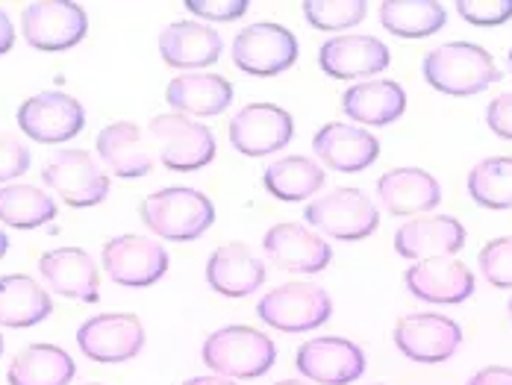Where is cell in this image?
I'll return each instance as SVG.
<instances>
[{
	"instance_id": "6da1fadb",
	"label": "cell",
	"mask_w": 512,
	"mask_h": 385,
	"mask_svg": "<svg viewBox=\"0 0 512 385\" xmlns=\"http://www.w3.org/2000/svg\"><path fill=\"white\" fill-rule=\"evenodd\" d=\"M424 80L430 89L451 97H471L486 92L501 80L492 53L471 42H448L424 56Z\"/></svg>"
},
{
	"instance_id": "7a4b0ae2",
	"label": "cell",
	"mask_w": 512,
	"mask_h": 385,
	"mask_svg": "<svg viewBox=\"0 0 512 385\" xmlns=\"http://www.w3.org/2000/svg\"><path fill=\"white\" fill-rule=\"evenodd\" d=\"M142 224L156 233L159 239L168 241H192L201 239L206 230L215 224V206L204 192L171 186L148 194L142 200Z\"/></svg>"
},
{
	"instance_id": "3957f363",
	"label": "cell",
	"mask_w": 512,
	"mask_h": 385,
	"mask_svg": "<svg viewBox=\"0 0 512 385\" xmlns=\"http://www.w3.org/2000/svg\"><path fill=\"white\" fill-rule=\"evenodd\" d=\"M204 365L227 380H256L274 368L277 347L254 327H221L204 341Z\"/></svg>"
},
{
	"instance_id": "277c9868",
	"label": "cell",
	"mask_w": 512,
	"mask_h": 385,
	"mask_svg": "<svg viewBox=\"0 0 512 385\" xmlns=\"http://www.w3.org/2000/svg\"><path fill=\"white\" fill-rule=\"evenodd\" d=\"M262 324L280 333H307L330 321L333 300L330 294L309 283H283L271 289L256 306Z\"/></svg>"
},
{
	"instance_id": "5b68a950",
	"label": "cell",
	"mask_w": 512,
	"mask_h": 385,
	"mask_svg": "<svg viewBox=\"0 0 512 385\" xmlns=\"http://www.w3.org/2000/svg\"><path fill=\"white\" fill-rule=\"evenodd\" d=\"M151 139L159 147V159L168 171H201L215 159V136L204 124L180 112H165L151 121Z\"/></svg>"
},
{
	"instance_id": "8992f818",
	"label": "cell",
	"mask_w": 512,
	"mask_h": 385,
	"mask_svg": "<svg viewBox=\"0 0 512 385\" xmlns=\"http://www.w3.org/2000/svg\"><path fill=\"white\" fill-rule=\"evenodd\" d=\"M307 224L324 236L339 241L368 239L380 227V212L374 200L359 189H333L307 206Z\"/></svg>"
},
{
	"instance_id": "52a82bcc",
	"label": "cell",
	"mask_w": 512,
	"mask_h": 385,
	"mask_svg": "<svg viewBox=\"0 0 512 385\" xmlns=\"http://www.w3.org/2000/svg\"><path fill=\"white\" fill-rule=\"evenodd\" d=\"M21 33L30 48L59 53L86 39L89 15L71 0H39L21 12Z\"/></svg>"
},
{
	"instance_id": "ba28073f",
	"label": "cell",
	"mask_w": 512,
	"mask_h": 385,
	"mask_svg": "<svg viewBox=\"0 0 512 385\" xmlns=\"http://www.w3.org/2000/svg\"><path fill=\"white\" fill-rule=\"evenodd\" d=\"M298 59V39L289 27L274 21H259L245 27L233 42V62L251 77H277L289 71Z\"/></svg>"
},
{
	"instance_id": "9c48e42d",
	"label": "cell",
	"mask_w": 512,
	"mask_h": 385,
	"mask_svg": "<svg viewBox=\"0 0 512 385\" xmlns=\"http://www.w3.org/2000/svg\"><path fill=\"white\" fill-rule=\"evenodd\" d=\"M18 130L39 145H62L80 136L86 112L80 100L65 92H42L18 106Z\"/></svg>"
},
{
	"instance_id": "30bf717a",
	"label": "cell",
	"mask_w": 512,
	"mask_h": 385,
	"mask_svg": "<svg viewBox=\"0 0 512 385\" xmlns=\"http://www.w3.org/2000/svg\"><path fill=\"white\" fill-rule=\"evenodd\" d=\"M42 180L51 192L59 194V200L74 209L98 206L109 194V177L86 150H59L42 168Z\"/></svg>"
},
{
	"instance_id": "8fae6325",
	"label": "cell",
	"mask_w": 512,
	"mask_h": 385,
	"mask_svg": "<svg viewBox=\"0 0 512 385\" xmlns=\"http://www.w3.org/2000/svg\"><path fill=\"white\" fill-rule=\"evenodd\" d=\"M103 271L112 283L127 289L154 286L168 271V253L154 239L145 236H118L103 244Z\"/></svg>"
},
{
	"instance_id": "7c38bea8",
	"label": "cell",
	"mask_w": 512,
	"mask_h": 385,
	"mask_svg": "<svg viewBox=\"0 0 512 385\" xmlns=\"http://www.w3.org/2000/svg\"><path fill=\"white\" fill-rule=\"evenodd\" d=\"M230 145L242 156H268L292 142L295 121L283 106L274 103H251L239 109L230 121Z\"/></svg>"
},
{
	"instance_id": "4fadbf2b",
	"label": "cell",
	"mask_w": 512,
	"mask_h": 385,
	"mask_svg": "<svg viewBox=\"0 0 512 385\" xmlns=\"http://www.w3.org/2000/svg\"><path fill=\"white\" fill-rule=\"evenodd\" d=\"M77 347L101 365L130 362L145 347V327L136 315H95L77 330Z\"/></svg>"
},
{
	"instance_id": "5bb4252c",
	"label": "cell",
	"mask_w": 512,
	"mask_h": 385,
	"mask_svg": "<svg viewBox=\"0 0 512 385\" xmlns=\"http://www.w3.org/2000/svg\"><path fill=\"white\" fill-rule=\"evenodd\" d=\"M295 365L312 383L348 385L365 374V353L348 338H312L298 347Z\"/></svg>"
},
{
	"instance_id": "9a60e30c",
	"label": "cell",
	"mask_w": 512,
	"mask_h": 385,
	"mask_svg": "<svg viewBox=\"0 0 512 385\" xmlns=\"http://www.w3.org/2000/svg\"><path fill=\"white\" fill-rule=\"evenodd\" d=\"M460 344V324L445 315H407L395 324V347L421 365H439L451 359Z\"/></svg>"
},
{
	"instance_id": "2e32d148",
	"label": "cell",
	"mask_w": 512,
	"mask_h": 385,
	"mask_svg": "<svg viewBox=\"0 0 512 385\" xmlns=\"http://www.w3.org/2000/svg\"><path fill=\"white\" fill-rule=\"evenodd\" d=\"M262 250L271 262L292 274H318L333 259V247L327 241L315 236L304 224L292 221L274 224L262 239Z\"/></svg>"
},
{
	"instance_id": "e0dca14e",
	"label": "cell",
	"mask_w": 512,
	"mask_h": 385,
	"mask_svg": "<svg viewBox=\"0 0 512 385\" xmlns=\"http://www.w3.org/2000/svg\"><path fill=\"white\" fill-rule=\"evenodd\" d=\"M318 65L333 80H362L389 68V48L374 36H333L318 50Z\"/></svg>"
},
{
	"instance_id": "ac0fdd59",
	"label": "cell",
	"mask_w": 512,
	"mask_h": 385,
	"mask_svg": "<svg viewBox=\"0 0 512 385\" xmlns=\"http://www.w3.org/2000/svg\"><path fill=\"white\" fill-rule=\"evenodd\" d=\"M404 280L412 297L424 303L454 306V303H465L474 294V274L451 256L415 262Z\"/></svg>"
},
{
	"instance_id": "d6986e66",
	"label": "cell",
	"mask_w": 512,
	"mask_h": 385,
	"mask_svg": "<svg viewBox=\"0 0 512 385\" xmlns=\"http://www.w3.org/2000/svg\"><path fill=\"white\" fill-rule=\"evenodd\" d=\"M265 262L242 241L221 244L206 262V283L221 297H248L265 283Z\"/></svg>"
},
{
	"instance_id": "ffe728a7",
	"label": "cell",
	"mask_w": 512,
	"mask_h": 385,
	"mask_svg": "<svg viewBox=\"0 0 512 385\" xmlns=\"http://www.w3.org/2000/svg\"><path fill=\"white\" fill-rule=\"evenodd\" d=\"M312 150L327 168L342 174H357L377 162L380 142L377 136L359 130L354 124H324L312 139Z\"/></svg>"
},
{
	"instance_id": "44dd1931",
	"label": "cell",
	"mask_w": 512,
	"mask_h": 385,
	"mask_svg": "<svg viewBox=\"0 0 512 385\" xmlns=\"http://www.w3.org/2000/svg\"><path fill=\"white\" fill-rule=\"evenodd\" d=\"M465 244V227L451 215H424L395 233V253L404 259H439L454 256Z\"/></svg>"
},
{
	"instance_id": "7402d4cb",
	"label": "cell",
	"mask_w": 512,
	"mask_h": 385,
	"mask_svg": "<svg viewBox=\"0 0 512 385\" xmlns=\"http://www.w3.org/2000/svg\"><path fill=\"white\" fill-rule=\"evenodd\" d=\"M39 271L45 283L62 297L83 300V303H95L101 297L98 294L101 274L95 268V259L80 247H56L51 253H45L39 259Z\"/></svg>"
},
{
	"instance_id": "603a6c76",
	"label": "cell",
	"mask_w": 512,
	"mask_h": 385,
	"mask_svg": "<svg viewBox=\"0 0 512 385\" xmlns=\"http://www.w3.org/2000/svg\"><path fill=\"white\" fill-rule=\"evenodd\" d=\"M377 197L392 215H421L439 206L442 186L424 168H392L377 180Z\"/></svg>"
},
{
	"instance_id": "cb8c5ba5",
	"label": "cell",
	"mask_w": 512,
	"mask_h": 385,
	"mask_svg": "<svg viewBox=\"0 0 512 385\" xmlns=\"http://www.w3.org/2000/svg\"><path fill=\"white\" fill-rule=\"evenodd\" d=\"M221 36L198 21H174L159 33V53L171 68H206L221 56Z\"/></svg>"
},
{
	"instance_id": "d4e9b609",
	"label": "cell",
	"mask_w": 512,
	"mask_h": 385,
	"mask_svg": "<svg viewBox=\"0 0 512 385\" xmlns=\"http://www.w3.org/2000/svg\"><path fill=\"white\" fill-rule=\"evenodd\" d=\"M342 109L357 124L386 127V124H395L407 112V92L395 80L357 83L342 95Z\"/></svg>"
},
{
	"instance_id": "484cf974",
	"label": "cell",
	"mask_w": 512,
	"mask_h": 385,
	"mask_svg": "<svg viewBox=\"0 0 512 385\" xmlns=\"http://www.w3.org/2000/svg\"><path fill=\"white\" fill-rule=\"evenodd\" d=\"M98 153L112 168V174L121 180L148 177L154 168V159H151V150H148L142 130L130 121H115V124L103 127L98 136Z\"/></svg>"
},
{
	"instance_id": "4316f807",
	"label": "cell",
	"mask_w": 512,
	"mask_h": 385,
	"mask_svg": "<svg viewBox=\"0 0 512 385\" xmlns=\"http://www.w3.org/2000/svg\"><path fill=\"white\" fill-rule=\"evenodd\" d=\"M165 100L180 115H221L233 103V86L221 74H183L168 83Z\"/></svg>"
},
{
	"instance_id": "83f0119b",
	"label": "cell",
	"mask_w": 512,
	"mask_h": 385,
	"mask_svg": "<svg viewBox=\"0 0 512 385\" xmlns=\"http://www.w3.org/2000/svg\"><path fill=\"white\" fill-rule=\"evenodd\" d=\"M53 312V300L33 277L9 274L0 280V327L24 330L42 324Z\"/></svg>"
},
{
	"instance_id": "f1b7e54d",
	"label": "cell",
	"mask_w": 512,
	"mask_h": 385,
	"mask_svg": "<svg viewBox=\"0 0 512 385\" xmlns=\"http://www.w3.org/2000/svg\"><path fill=\"white\" fill-rule=\"evenodd\" d=\"M77 374L74 359L56 344H30L24 347L12 365L6 380L9 385H68Z\"/></svg>"
},
{
	"instance_id": "f546056e",
	"label": "cell",
	"mask_w": 512,
	"mask_h": 385,
	"mask_svg": "<svg viewBox=\"0 0 512 385\" xmlns=\"http://www.w3.org/2000/svg\"><path fill=\"white\" fill-rule=\"evenodd\" d=\"M448 12L436 0H386L380 3V24L398 39H427L439 33Z\"/></svg>"
},
{
	"instance_id": "4dcf8cb0",
	"label": "cell",
	"mask_w": 512,
	"mask_h": 385,
	"mask_svg": "<svg viewBox=\"0 0 512 385\" xmlns=\"http://www.w3.org/2000/svg\"><path fill=\"white\" fill-rule=\"evenodd\" d=\"M262 183L271 197L283 203H301L324 186V171L307 156H283L271 162L262 174Z\"/></svg>"
},
{
	"instance_id": "1f68e13d",
	"label": "cell",
	"mask_w": 512,
	"mask_h": 385,
	"mask_svg": "<svg viewBox=\"0 0 512 385\" xmlns=\"http://www.w3.org/2000/svg\"><path fill=\"white\" fill-rule=\"evenodd\" d=\"M56 218V203L39 186H3L0 189V224L15 230H36Z\"/></svg>"
},
{
	"instance_id": "d6a6232c",
	"label": "cell",
	"mask_w": 512,
	"mask_h": 385,
	"mask_svg": "<svg viewBox=\"0 0 512 385\" xmlns=\"http://www.w3.org/2000/svg\"><path fill=\"white\" fill-rule=\"evenodd\" d=\"M468 194L483 209H512V159L492 156L471 168Z\"/></svg>"
},
{
	"instance_id": "836d02e7",
	"label": "cell",
	"mask_w": 512,
	"mask_h": 385,
	"mask_svg": "<svg viewBox=\"0 0 512 385\" xmlns=\"http://www.w3.org/2000/svg\"><path fill=\"white\" fill-rule=\"evenodd\" d=\"M368 6L362 0H307L304 3V18L315 30L324 33H339L351 30L365 21Z\"/></svg>"
},
{
	"instance_id": "e575fe53",
	"label": "cell",
	"mask_w": 512,
	"mask_h": 385,
	"mask_svg": "<svg viewBox=\"0 0 512 385\" xmlns=\"http://www.w3.org/2000/svg\"><path fill=\"white\" fill-rule=\"evenodd\" d=\"M480 274L498 289H512V239H492L480 250Z\"/></svg>"
},
{
	"instance_id": "d590c367",
	"label": "cell",
	"mask_w": 512,
	"mask_h": 385,
	"mask_svg": "<svg viewBox=\"0 0 512 385\" xmlns=\"http://www.w3.org/2000/svg\"><path fill=\"white\" fill-rule=\"evenodd\" d=\"M457 12L474 27H498L512 18V0H460Z\"/></svg>"
},
{
	"instance_id": "8d00e7d4",
	"label": "cell",
	"mask_w": 512,
	"mask_h": 385,
	"mask_svg": "<svg viewBox=\"0 0 512 385\" xmlns=\"http://www.w3.org/2000/svg\"><path fill=\"white\" fill-rule=\"evenodd\" d=\"M30 168V150L15 136H0V183H9Z\"/></svg>"
},
{
	"instance_id": "74e56055",
	"label": "cell",
	"mask_w": 512,
	"mask_h": 385,
	"mask_svg": "<svg viewBox=\"0 0 512 385\" xmlns=\"http://www.w3.org/2000/svg\"><path fill=\"white\" fill-rule=\"evenodd\" d=\"M186 9L206 21H236L248 12L245 0H186Z\"/></svg>"
},
{
	"instance_id": "f35d334b",
	"label": "cell",
	"mask_w": 512,
	"mask_h": 385,
	"mask_svg": "<svg viewBox=\"0 0 512 385\" xmlns=\"http://www.w3.org/2000/svg\"><path fill=\"white\" fill-rule=\"evenodd\" d=\"M486 124L498 139L512 142V92L498 95L486 109Z\"/></svg>"
},
{
	"instance_id": "ab89813d",
	"label": "cell",
	"mask_w": 512,
	"mask_h": 385,
	"mask_svg": "<svg viewBox=\"0 0 512 385\" xmlns=\"http://www.w3.org/2000/svg\"><path fill=\"white\" fill-rule=\"evenodd\" d=\"M468 385H512V368H504V365L483 368L468 380Z\"/></svg>"
},
{
	"instance_id": "60d3db41",
	"label": "cell",
	"mask_w": 512,
	"mask_h": 385,
	"mask_svg": "<svg viewBox=\"0 0 512 385\" xmlns=\"http://www.w3.org/2000/svg\"><path fill=\"white\" fill-rule=\"evenodd\" d=\"M12 45H15V27H12L9 15L0 9V56H3L6 50H12Z\"/></svg>"
},
{
	"instance_id": "b9f144b4",
	"label": "cell",
	"mask_w": 512,
	"mask_h": 385,
	"mask_svg": "<svg viewBox=\"0 0 512 385\" xmlns=\"http://www.w3.org/2000/svg\"><path fill=\"white\" fill-rule=\"evenodd\" d=\"M183 385H236V380H227V377L212 374V377H192V380H186Z\"/></svg>"
},
{
	"instance_id": "7bdbcfd3",
	"label": "cell",
	"mask_w": 512,
	"mask_h": 385,
	"mask_svg": "<svg viewBox=\"0 0 512 385\" xmlns=\"http://www.w3.org/2000/svg\"><path fill=\"white\" fill-rule=\"evenodd\" d=\"M6 250H9V239H6V233L0 230V259L6 256Z\"/></svg>"
},
{
	"instance_id": "ee69618b",
	"label": "cell",
	"mask_w": 512,
	"mask_h": 385,
	"mask_svg": "<svg viewBox=\"0 0 512 385\" xmlns=\"http://www.w3.org/2000/svg\"><path fill=\"white\" fill-rule=\"evenodd\" d=\"M277 385H309V383H304V380H283V383H277Z\"/></svg>"
},
{
	"instance_id": "f6af8a7d",
	"label": "cell",
	"mask_w": 512,
	"mask_h": 385,
	"mask_svg": "<svg viewBox=\"0 0 512 385\" xmlns=\"http://www.w3.org/2000/svg\"><path fill=\"white\" fill-rule=\"evenodd\" d=\"M507 68H510V77H512V50H510V56H507Z\"/></svg>"
},
{
	"instance_id": "bcb514c9",
	"label": "cell",
	"mask_w": 512,
	"mask_h": 385,
	"mask_svg": "<svg viewBox=\"0 0 512 385\" xmlns=\"http://www.w3.org/2000/svg\"><path fill=\"white\" fill-rule=\"evenodd\" d=\"M0 353H3V336H0Z\"/></svg>"
},
{
	"instance_id": "7dc6e473",
	"label": "cell",
	"mask_w": 512,
	"mask_h": 385,
	"mask_svg": "<svg viewBox=\"0 0 512 385\" xmlns=\"http://www.w3.org/2000/svg\"><path fill=\"white\" fill-rule=\"evenodd\" d=\"M510 315H512V300H510Z\"/></svg>"
},
{
	"instance_id": "c3c4849f",
	"label": "cell",
	"mask_w": 512,
	"mask_h": 385,
	"mask_svg": "<svg viewBox=\"0 0 512 385\" xmlns=\"http://www.w3.org/2000/svg\"><path fill=\"white\" fill-rule=\"evenodd\" d=\"M86 385H98V383H86Z\"/></svg>"
}]
</instances>
